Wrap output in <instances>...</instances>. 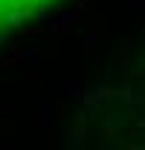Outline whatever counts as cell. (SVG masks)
<instances>
[{"label":"cell","instance_id":"obj_1","mask_svg":"<svg viewBox=\"0 0 145 150\" xmlns=\"http://www.w3.org/2000/svg\"><path fill=\"white\" fill-rule=\"evenodd\" d=\"M29 0H0V23H3V18H6V12L9 9H15V6H26Z\"/></svg>","mask_w":145,"mask_h":150}]
</instances>
